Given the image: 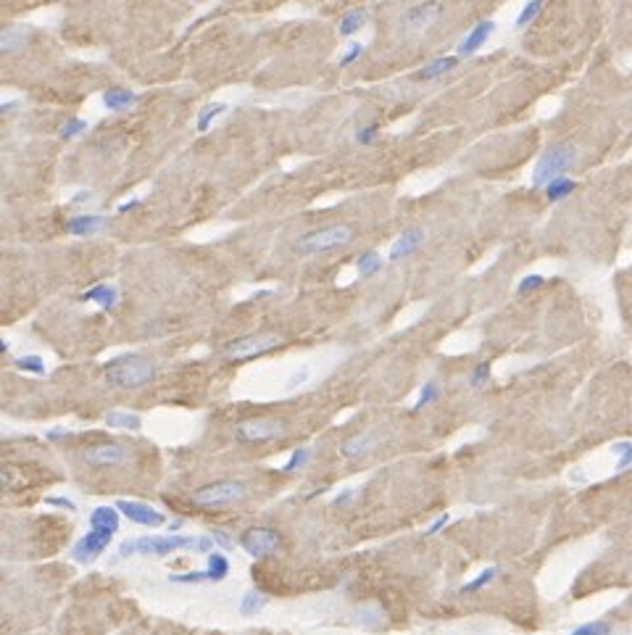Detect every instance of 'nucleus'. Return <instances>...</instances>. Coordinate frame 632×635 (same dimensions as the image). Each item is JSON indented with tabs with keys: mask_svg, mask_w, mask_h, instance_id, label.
<instances>
[{
	"mask_svg": "<svg viewBox=\"0 0 632 635\" xmlns=\"http://www.w3.org/2000/svg\"><path fill=\"white\" fill-rule=\"evenodd\" d=\"M111 538H114V533H109V530L90 527L88 535H82L74 543V548H71V559L79 561V564H90V561H95V559H98L100 554L109 548Z\"/></svg>",
	"mask_w": 632,
	"mask_h": 635,
	"instance_id": "obj_9",
	"label": "nucleus"
},
{
	"mask_svg": "<svg viewBox=\"0 0 632 635\" xmlns=\"http://www.w3.org/2000/svg\"><path fill=\"white\" fill-rule=\"evenodd\" d=\"M350 240H353V230L348 224H329V227H322V230L303 235L301 240L295 243V251L303 253V256H314V253H327L335 251V248H343Z\"/></svg>",
	"mask_w": 632,
	"mask_h": 635,
	"instance_id": "obj_5",
	"label": "nucleus"
},
{
	"mask_svg": "<svg viewBox=\"0 0 632 635\" xmlns=\"http://www.w3.org/2000/svg\"><path fill=\"white\" fill-rule=\"evenodd\" d=\"M308 377H311V369H308V367H301V369H298V372H295L293 377H290V383H287V388H298V385H303L305 380H308Z\"/></svg>",
	"mask_w": 632,
	"mask_h": 635,
	"instance_id": "obj_43",
	"label": "nucleus"
},
{
	"mask_svg": "<svg viewBox=\"0 0 632 635\" xmlns=\"http://www.w3.org/2000/svg\"><path fill=\"white\" fill-rule=\"evenodd\" d=\"M227 111V103H206V106H200V111H198V132H206L214 121H217V116H221Z\"/></svg>",
	"mask_w": 632,
	"mask_h": 635,
	"instance_id": "obj_26",
	"label": "nucleus"
},
{
	"mask_svg": "<svg viewBox=\"0 0 632 635\" xmlns=\"http://www.w3.org/2000/svg\"><path fill=\"white\" fill-rule=\"evenodd\" d=\"M545 277L543 274H527V277H522V282L516 285V293L519 296H524V293H533V290H537V287H543Z\"/></svg>",
	"mask_w": 632,
	"mask_h": 635,
	"instance_id": "obj_41",
	"label": "nucleus"
},
{
	"mask_svg": "<svg viewBox=\"0 0 632 635\" xmlns=\"http://www.w3.org/2000/svg\"><path fill=\"white\" fill-rule=\"evenodd\" d=\"M211 538H214V543H219L221 548H232V543H235V540L229 538L227 530H214V533H211Z\"/></svg>",
	"mask_w": 632,
	"mask_h": 635,
	"instance_id": "obj_44",
	"label": "nucleus"
},
{
	"mask_svg": "<svg viewBox=\"0 0 632 635\" xmlns=\"http://www.w3.org/2000/svg\"><path fill=\"white\" fill-rule=\"evenodd\" d=\"M45 438H48V440H61V438H69V430H64V428H55V430H50V432H45Z\"/></svg>",
	"mask_w": 632,
	"mask_h": 635,
	"instance_id": "obj_47",
	"label": "nucleus"
},
{
	"mask_svg": "<svg viewBox=\"0 0 632 635\" xmlns=\"http://www.w3.org/2000/svg\"><path fill=\"white\" fill-rule=\"evenodd\" d=\"M127 459H130V451L119 443H106V446H95V449L85 451V461L92 467H114V464H121Z\"/></svg>",
	"mask_w": 632,
	"mask_h": 635,
	"instance_id": "obj_13",
	"label": "nucleus"
},
{
	"mask_svg": "<svg viewBox=\"0 0 632 635\" xmlns=\"http://www.w3.org/2000/svg\"><path fill=\"white\" fill-rule=\"evenodd\" d=\"M153 377H156V367L140 353H124L106 364V383L119 390L140 388V385L151 383Z\"/></svg>",
	"mask_w": 632,
	"mask_h": 635,
	"instance_id": "obj_2",
	"label": "nucleus"
},
{
	"mask_svg": "<svg viewBox=\"0 0 632 635\" xmlns=\"http://www.w3.org/2000/svg\"><path fill=\"white\" fill-rule=\"evenodd\" d=\"M90 527L116 533L119 530V509L116 506H95L92 514H90Z\"/></svg>",
	"mask_w": 632,
	"mask_h": 635,
	"instance_id": "obj_20",
	"label": "nucleus"
},
{
	"mask_svg": "<svg viewBox=\"0 0 632 635\" xmlns=\"http://www.w3.org/2000/svg\"><path fill=\"white\" fill-rule=\"evenodd\" d=\"M214 538H190V535H145L137 540H124L119 546V559L130 557H158L164 559L179 548H198V551H211Z\"/></svg>",
	"mask_w": 632,
	"mask_h": 635,
	"instance_id": "obj_1",
	"label": "nucleus"
},
{
	"mask_svg": "<svg viewBox=\"0 0 632 635\" xmlns=\"http://www.w3.org/2000/svg\"><path fill=\"white\" fill-rule=\"evenodd\" d=\"M443 16V3L437 0H425V3H416L408 11L401 13L398 19V37L401 40H416L427 34Z\"/></svg>",
	"mask_w": 632,
	"mask_h": 635,
	"instance_id": "obj_4",
	"label": "nucleus"
},
{
	"mask_svg": "<svg viewBox=\"0 0 632 635\" xmlns=\"http://www.w3.org/2000/svg\"><path fill=\"white\" fill-rule=\"evenodd\" d=\"M577 164V148L572 143H558L545 148L537 164L533 169V185L535 187H545L548 182H554L556 177H564Z\"/></svg>",
	"mask_w": 632,
	"mask_h": 635,
	"instance_id": "obj_3",
	"label": "nucleus"
},
{
	"mask_svg": "<svg viewBox=\"0 0 632 635\" xmlns=\"http://www.w3.org/2000/svg\"><path fill=\"white\" fill-rule=\"evenodd\" d=\"M106 425L111 430H132V432H137L142 428V419L137 414H130V411H109Z\"/></svg>",
	"mask_w": 632,
	"mask_h": 635,
	"instance_id": "obj_23",
	"label": "nucleus"
},
{
	"mask_svg": "<svg viewBox=\"0 0 632 635\" xmlns=\"http://www.w3.org/2000/svg\"><path fill=\"white\" fill-rule=\"evenodd\" d=\"M140 206V198H132V200H124L119 206V214H124V211H130V208H137Z\"/></svg>",
	"mask_w": 632,
	"mask_h": 635,
	"instance_id": "obj_49",
	"label": "nucleus"
},
{
	"mask_svg": "<svg viewBox=\"0 0 632 635\" xmlns=\"http://www.w3.org/2000/svg\"><path fill=\"white\" fill-rule=\"evenodd\" d=\"M488 380H490V364L482 362L474 367V372L469 377V388H472V390H480L482 385H488Z\"/></svg>",
	"mask_w": 632,
	"mask_h": 635,
	"instance_id": "obj_36",
	"label": "nucleus"
},
{
	"mask_svg": "<svg viewBox=\"0 0 632 635\" xmlns=\"http://www.w3.org/2000/svg\"><path fill=\"white\" fill-rule=\"evenodd\" d=\"M103 230H106V219L95 217V214H79V217H71L66 221V232L74 235V238H92Z\"/></svg>",
	"mask_w": 632,
	"mask_h": 635,
	"instance_id": "obj_15",
	"label": "nucleus"
},
{
	"mask_svg": "<svg viewBox=\"0 0 632 635\" xmlns=\"http://www.w3.org/2000/svg\"><path fill=\"white\" fill-rule=\"evenodd\" d=\"M493 32H495V22H490V19H485V22L474 24V27L469 29L467 37H464V40L458 43L456 55H458V58H469V55H474L482 48V45L490 40Z\"/></svg>",
	"mask_w": 632,
	"mask_h": 635,
	"instance_id": "obj_12",
	"label": "nucleus"
},
{
	"mask_svg": "<svg viewBox=\"0 0 632 635\" xmlns=\"http://www.w3.org/2000/svg\"><path fill=\"white\" fill-rule=\"evenodd\" d=\"M116 509H119L130 522H135V525H142V527L164 525V514L148 504H137V501H116Z\"/></svg>",
	"mask_w": 632,
	"mask_h": 635,
	"instance_id": "obj_11",
	"label": "nucleus"
},
{
	"mask_svg": "<svg viewBox=\"0 0 632 635\" xmlns=\"http://www.w3.org/2000/svg\"><path fill=\"white\" fill-rule=\"evenodd\" d=\"M374 449H377V435L374 432H359V435H353V438H348L340 446V453L345 459H359V456L371 453Z\"/></svg>",
	"mask_w": 632,
	"mask_h": 635,
	"instance_id": "obj_16",
	"label": "nucleus"
},
{
	"mask_svg": "<svg viewBox=\"0 0 632 635\" xmlns=\"http://www.w3.org/2000/svg\"><path fill=\"white\" fill-rule=\"evenodd\" d=\"M498 578V567H488V570H482L474 580H469L464 588H461V593H477V591H482L485 585H490L493 580Z\"/></svg>",
	"mask_w": 632,
	"mask_h": 635,
	"instance_id": "obj_31",
	"label": "nucleus"
},
{
	"mask_svg": "<svg viewBox=\"0 0 632 635\" xmlns=\"http://www.w3.org/2000/svg\"><path fill=\"white\" fill-rule=\"evenodd\" d=\"M282 543V538L272 527H251L240 538V546L248 557H269Z\"/></svg>",
	"mask_w": 632,
	"mask_h": 635,
	"instance_id": "obj_8",
	"label": "nucleus"
},
{
	"mask_svg": "<svg viewBox=\"0 0 632 635\" xmlns=\"http://www.w3.org/2000/svg\"><path fill=\"white\" fill-rule=\"evenodd\" d=\"M92 200H95V190H79V193H74V198L69 200V206L79 208V206H85V203H92Z\"/></svg>",
	"mask_w": 632,
	"mask_h": 635,
	"instance_id": "obj_42",
	"label": "nucleus"
},
{
	"mask_svg": "<svg viewBox=\"0 0 632 635\" xmlns=\"http://www.w3.org/2000/svg\"><path fill=\"white\" fill-rule=\"evenodd\" d=\"M172 582H179V585H198V582H208V572H185V575H169Z\"/></svg>",
	"mask_w": 632,
	"mask_h": 635,
	"instance_id": "obj_39",
	"label": "nucleus"
},
{
	"mask_svg": "<svg viewBox=\"0 0 632 635\" xmlns=\"http://www.w3.org/2000/svg\"><path fill=\"white\" fill-rule=\"evenodd\" d=\"M458 55H440V58H435V61H430V64L422 69V71H416V79H422V82H430V79H440L446 77L448 71H453L458 66Z\"/></svg>",
	"mask_w": 632,
	"mask_h": 635,
	"instance_id": "obj_17",
	"label": "nucleus"
},
{
	"mask_svg": "<svg viewBox=\"0 0 632 635\" xmlns=\"http://www.w3.org/2000/svg\"><path fill=\"white\" fill-rule=\"evenodd\" d=\"M361 55H364V45H361V43H350L348 48H345V53L340 55L338 66H340V69H348V66H353L356 61H359Z\"/></svg>",
	"mask_w": 632,
	"mask_h": 635,
	"instance_id": "obj_37",
	"label": "nucleus"
},
{
	"mask_svg": "<svg viewBox=\"0 0 632 635\" xmlns=\"http://www.w3.org/2000/svg\"><path fill=\"white\" fill-rule=\"evenodd\" d=\"M19 106H22V100H8V103L0 106V111H3V114H11V111H16Z\"/></svg>",
	"mask_w": 632,
	"mask_h": 635,
	"instance_id": "obj_50",
	"label": "nucleus"
},
{
	"mask_svg": "<svg viewBox=\"0 0 632 635\" xmlns=\"http://www.w3.org/2000/svg\"><path fill=\"white\" fill-rule=\"evenodd\" d=\"M206 572H208V582H221L224 578L229 575V561H227V557L221 554V551H211L208 554V567H206Z\"/></svg>",
	"mask_w": 632,
	"mask_h": 635,
	"instance_id": "obj_24",
	"label": "nucleus"
},
{
	"mask_svg": "<svg viewBox=\"0 0 632 635\" xmlns=\"http://www.w3.org/2000/svg\"><path fill=\"white\" fill-rule=\"evenodd\" d=\"M82 301H90V303H98L103 311H111V308H116V303H119V290L114 285H95L90 287L88 293H82Z\"/></svg>",
	"mask_w": 632,
	"mask_h": 635,
	"instance_id": "obj_18",
	"label": "nucleus"
},
{
	"mask_svg": "<svg viewBox=\"0 0 632 635\" xmlns=\"http://www.w3.org/2000/svg\"><path fill=\"white\" fill-rule=\"evenodd\" d=\"M242 498H245V488L240 482H214V485H206V488L193 493V504L203 506V509L227 506L235 504V501H242Z\"/></svg>",
	"mask_w": 632,
	"mask_h": 635,
	"instance_id": "obj_6",
	"label": "nucleus"
},
{
	"mask_svg": "<svg viewBox=\"0 0 632 635\" xmlns=\"http://www.w3.org/2000/svg\"><path fill=\"white\" fill-rule=\"evenodd\" d=\"M356 269H359V277H374V274L382 269V256L377 251H366L361 253L359 259H356Z\"/></svg>",
	"mask_w": 632,
	"mask_h": 635,
	"instance_id": "obj_27",
	"label": "nucleus"
},
{
	"mask_svg": "<svg viewBox=\"0 0 632 635\" xmlns=\"http://www.w3.org/2000/svg\"><path fill=\"white\" fill-rule=\"evenodd\" d=\"M540 11H543V0H530L527 6H524L522 11H519V16H516V22H514V27L516 29H524V27H530V24L540 16Z\"/></svg>",
	"mask_w": 632,
	"mask_h": 635,
	"instance_id": "obj_30",
	"label": "nucleus"
},
{
	"mask_svg": "<svg viewBox=\"0 0 632 635\" xmlns=\"http://www.w3.org/2000/svg\"><path fill=\"white\" fill-rule=\"evenodd\" d=\"M422 243H425V232L419 230V227H411V230H406L398 240L392 243L387 259H390V261H401V259L411 256L414 251H419V248H422Z\"/></svg>",
	"mask_w": 632,
	"mask_h": 635,
	"instance_id": "obj_14",
	"label": "nucleus"
},
{
	"mask_svg": "<svg viewBox=\"0 0 632 635\" xmlns=\"http://www.w3.org/2000/svg\"><path fill=\"white\" fill-rule=\"evenodd\" d=\"M611 453L617 456V472H624L632 467V440H619L611 446Z\"/></svg>",
	"mask_w": 632,
	"mask_h": 635,
	"instance_id": "obj_29",
	"label": "nucleus"
},
{
	"mask_svg": "<svg viewBox=\"0 0 632 635\" xmlns=\"http://www.w3.org/2000/svg\"><path fill=\"white\" fill-rule=\"evenodd\" d=\"M85 130H88V121L69 119L64 127H61V132H58V135H61V140H71V137H79V135H82Z\"/></svg>",
	"mask_w": 632,
	"mask_h": 635,
	"instance_id": "obj_38",
	"label": "nucleus"
},
{
	"mask_svg": "<svg viewBox=\"0 0 632 635\" xmlns=\"http://www.w3.org/2000/svg\"><path fill=\"white\" fill-rule=\"evenodd\" d=\"M577 190V182L572 179V177H556L554 182H548L545 185V198L551 200V203H558V200H564V198H569L572 193Z\"/></svg>",
	"mask_w": 632,
	"mask_h": 635,
	"instance_id": "obj_21",
	"label": "nucleus"
},
{
	"mask_svg": "<svg viewBox=\"0 0 632 635\" xmlns=\"http://www.w3.org/2000/svg\"><path fill=\"white\" fill-rule=\"evenodd\" d=\"M369 22V16H366V11L364 8H353V11H348L343 19H340L338 24V32L340 37H353L356 32H361L364 29V24Z\"/></svg>",
	"mask_w": 632,
	"mask_h": 635,
	"instance_id": "obj_22",
	"label": "nucleus"
},
{
	"mask_svg": "<svg viewBox=\"0 0 632 635\" xmlns=\"http://www.w3.org/2000/svg\"><path fill=\"white\" fill-rule=\"evenodd\" d=\"M280 346H282V340L277 335H251V338H240L224 346V356L227 359H253V356H261V353L280 348Z\"/></svg>",
	"mask_w": 632,
	"mask_h": 635,
	"instance_id": "obj_7",
	"label": "nucleus"
},
{
	"mask_svg": "<svg viewBox=\"0 0 632 635\" xmlns=\"http://www.w3.org/2000/svg\"><path fill=\"white\" fill-rule=\"evenodd\" d=\"M377 135H380V124L371 121V124H366V127H361V130L356 132V143H361V145L377 143Z\"/></svg>",
	"mask_w": 632,
	"mask_h": 635,
	"instance_id": "obj_40",
	"label": "nucleus"
},
{
	"mask_svg": "<svg viewBox=\"0 0 632 635\" xmlns=\"http://www.w3.org/2000/svg\"><path fill=\"white\" fill-rule=\"evenodd\" d=\"M448 522H451V514H440L435 522H432V525L427 527V535H437V533H440V530H443Z\"/></svg>",
	"mask_w": 632,
	"mask_h": 635,
	"instance_id": "obj_45",
	"label": "nucleus"
},
{
	"mask_svg": "<svg viewBox=\"0 0 632 635\" xmlns=\"http://www.w3.org/2000/svg\"><path fill=\"white\" fill-rule=\"evenodd\" d=\"M284 432L282 422L277 419H248L235 425V438L240 443H263V440H274Z\"/></svg>",
	"mask_w": 632,
	"mask_h": 635,
	"instance_id": "obj_10",
	"label": "nucleus"
},
{
	"mask_svg": "<svg viewBox=\"0 0 632 635\" xmlns=\"http://www.w3.org/2000/svg\"><path fill=\"white\" fill-rule=\"evenodd\" d=\"M437 398H440V385L430 380V383H425L422 385V390H419V398H416V404H414V411H422L425 406L435 404Z\"/></svg>",
	"mask_w": 632,
	"mask_h": 635,
	"instance_id": "obj_32",
	"label": "nucleus"
},
{
	"mask_svg": "<svg viewBox=\"0 0 632 635\" xmlns=\"http://www.w3.org/2000/svg\"><path fill=\"white\" fill-rule=\"evenodd\" d=\"M16 367L27 374H45V362L37 356V353H27V356H19L16 359Z\"/></svg>",
	"mask_w": 632,
	"mask_h": 635,
	"instance_id": "obj_33",
	"label": "nucleus"
},
{
	"mask_svg": "<svg viewBox=\"0 0 632 635\" xmlns=\"http://www.w3.org/2000/svg\"><path fill=\"white\" fill-rule=\"evenodd\" d=\"M45 504L61 506V509H66V512H76V504H74V501H69V498H48Z\"/></svg>",
	"mask_w": 632,
	"mask_h": 635,
	"instance_id": "obj_46",
	"label": "nucleus"
},
{
	"mask_svg": "<svg viewBox=\"0 0 632 635\" xmlns=\"http://www.w3.org/2000/svg\"><path fill=\"white\" fill-rule=\"evenodd\" d=\"M24 43H27L24 29H19V27H8V29H3V37H0V50H3V55H11V53H16L19 48H24Z\"/></svg>",
	"mask_w": 632,
	"mask_h": 635,
	"instance_id": "obj_25",
	"label": "nucleus"
},
{
	"mask_svg": "<svg viewBox=\"0 0 632 635\" xmlns=\"http://www.w3.org/2000/svg\"><path fill=\"white\" fill-rule=\"evenodd\" d=\"M137 103V95L127 88H109L103 93V106L109 111H127Z\"/></svg>",
	"mask_w": 632,
	"mask_h": 635,
	"instance_id": "obj_19",
	"label": "nucleus"
},
{
	"mask_svg": "<svg viewBox=\"0 0 632 635\" xmlns=\"http://www.w3.org/2000/svg\"><path fill=\"white\" fill-rule=\"evenodd\" d=\"M308 461H311V449H298V451H293V456L287 459V464L282 467V472L284 474H293V472L303 470Z\"/></svg>",
	"mask_w": 632,
	"mask_h": 635,
	"instance_id": "obj_35",
	"label": "nucleus"
},
{
	"mask_svg": "<svg viewBox=\"0 0 632 635\" xmlns=\"http://www.w3.org/2000/svg\"><path fill=\"white\" fill-rule=\"evenodd\" d=\"M356 498V491H343V496H338L332 504L335 506H343V504H348V501H353Z\"/></svg>",
	"mask_w": 632,
	"mask_h": 635,
	"instance_id": "obj_48",
	"label": "nucleus"
},
{
	"mask_svg": "<svg viewBox=\"0 0 632 635\" xmlns=\"http://www.w3.org/2000/svg\"><path fill=\"white\" fill-rule=\"evenodd\" d=\"M266 606V596L261 591H248L240 599V614L242 617H256L259 612H263Z\"/></svg>",
	"mask_w": 632,
	"mask_h": 635,
	"instance_id": "obj_28",
	"label": "nucleus"
},
{
	"mask_svg": "<svg viewBox=\"0 0 632 635\" xmlns=\"http://www.w3.org/2000/svg\"><path fill=\"white\" fill-rule=\"evenodd\" d=\"M569 635H611V624L606 620H593V622H585L575 627Z\"/></svg>",
	"mask_w": 632,
	"mask_h": 635,
	"instance_id": "obj_34",
	"label": "nucleus"
}]
</instances>
